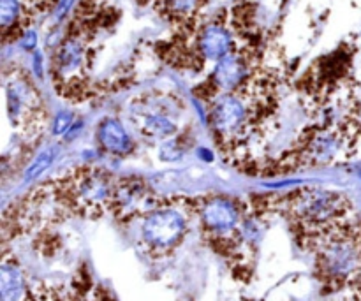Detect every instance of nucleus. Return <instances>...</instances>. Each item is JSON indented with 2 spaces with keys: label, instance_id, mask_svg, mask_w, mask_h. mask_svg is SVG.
<instances>
[{
  "label": "nucleus",
  "instance_id": "7",
  "mask_svg": "<svg viewBox=\"0 0 361 301\" xmlns=\"http://www.w3.org/2000/svg\"><path fill=\"white\" fill-rule=\"evenodd\" d=\"M7 116L18 136L37 141L48 127V108L30 73L20 66L4 70Z\"/></svg>",
  "mask_w": 361,
  "mask_h": 301
},
{
  "label": "nucleus",
  "instance_id": "3",
  "mask_svg": "<svg viewBox=\"0 0 361 301\" xmlns=\"http://www.w3.org/2000/svg\"><path fill=\"white\" fill-rule=\"evenodd\" d=\"M361 152V106L337 120L309 127L279 162L281 171L351 161Z\"/></svg>",
  "mask_w": 361,
  "mask_h": 301
},
{
  "label": "nucleus",
  "instance_id": "11",
  "mask_svg": "<svg viewBox=\"0 0 361 301\" xmlns=\"http://www.w3.org/2000/svg\"><path fill=\"white\" fill-rule=\"evenodd\" d=\"M166 197H159L148 183L141 178H120L116 180L115 194H113L111 214L120 221L141 217L150 214L164 203Z\"/></svg>",
  "mask_w": 361,
  "mask_h": 301
},
{
  "label": "nucleus",
  "instance_id": "5",
  "mask_svg": "<svg viewBox=\"0 0 361 301\" xmlns=\"http://www.w3.org/2000/svg\"><path fill=\"white\" fill-rule=\"evenodd\" d=\"M60 215L99 219L111 214L116 178L101 168H76L44 183Z\"/></svg>",
  "mask_w": 361,
  "mask_h": 301
},
{
  "label": "nucleus",
  "instance_id": "2",
  "mask_svg": "<svg viewBox=\"0 0 361 301\" xmlns=\"http://www.w3.org/2000/svg\"><path fill=\"white\" fill-rule=\"evenodd\" d=\"M249 42L245 21H240L238 11H224L212 20L180 28V35L169 48V62L200 70L204 66L214 67Z\"/></svg>",
  "mask_w": 361,
  "mask_h": 301
},
{
  "label": "nucleus",
  "instance_id": "9",
  "mask_svg": "<svg viewBox=\"0 0 361 301\" xmlns=\"http://www.w3.org/2000/svg\"><path fill=\"white\" fill-rule=\"evenodd\" d=\"M194 215L203 235L212 245L224 254H233L242 245V215L229 197L208 196L192 199Z\"/></svg>",
  "mask_w": 361,
  "mask_h": 301
},
{
  "label": "nucleus",
  "instance_id": "8",
  "mask_svg": "<svg viewBox=\"0 0 361 301\" xmlns=\"http://www.w3.org/2000/svg\"><path fill=\"white\" fill-rule=\"evenodd\" d=\"M194 215L192 199H164L141 219V242L154 256L169 254L183 242Z\"/></svg>",
  "mask_w": 361,
  "mask_h": 301
},
{
  "label": "nucleus",
  "instance_id": "10",
  "mask_svg": "<svg viewBox=\"0 0 361 301\" xmlns=\"http://www.w3.org/2000/svg\"><path fill=\"white\" fill-rule=\"evenodd\" d=\"M183 104L168 94H147L136 99L129 108V116L137 133L147 140H171L180 130Z\"/></svg>",
  "mask_w": 361,
  "mask_h": 301
},
{
  "label": "nucleus",
  "instance_id": "13",
  "mask_svg": "<svg viewBox=\"0 0 361 301\" xmlns=\"http://www.w3.org/2000/svg\"><path fill=\"white\" fill-rule=\"evenodd\" d=\"M97 143L108 154L127 157L133 152L134 141L129 130L118 118H104L97 127Z\"/></svg>",
  "mask_w": 361,
  "mask_h": 301
},
{
  "label": "nucleus",
  "instance_id": "12",
  "mask_svg": "<svg viewBox=\"0 0 361 301\" xmlns=\"http://www.w3.org/2000/svg\"><path fill=\"white\" fill-rule=\"evenodd\" d=\"M154 9L176 28H187L201 20L208 0H150Z\"/></svg>",
  "mask_w": 361,
  "mask_h": 301
},
{
  "label": "nucleus",
  "instance_id": "1",
  "mask_svg": "<svg viewBox=\"0 0 361 301\" xmlns=\"http://www.w3.org/2000/svg\"><path fill=\"white\" fill-rule=\"evenodd\" d=\"M277 113V80L267 69H256L236 90L210 104L208 118L222 154L245 161L268 136Z\"/></svg>",
  "mask_w": 361,
  "mask_h": 301
},
{
  "label": "nucleus",
  "instance_id": "18",
  "mask_svg": "<svg viewBox=\"0 0 361 301\" xmlns=\"http://www.w3.org/2000/svg\"><path fill=\"white\" fill-rule=\"evenodd\" d=\"M25 2L30 6V9L34 13H41V11H46L49 7V4L55 2V0H25Z\"/></svg>",
  "mask_w": 361,
  "mask_h": 301
},
{
  "label": "nucleus",
  "instance_id": "6",
  "mask_svg": "<svg viewBox=\"0 0 361 301\" xmlns=\"http://www.w3.org/2000/svg\"><path fill=\"white\" fill-rule=\"evenodd\" d=\"M316 254L321 281L331 288H351L361 277V224L348 221L309 247Z\"/></svg>",
  "mask_w": 361,
  "mask_h": 301
},
{
  "label": "nucleus",
  "instance_id": "15",
  "mask_svg": "<svg viewBox=\"0 0 361 301\" xmlns=\"http://www.w3.org/2000/svg\"><path fill=\"white\" fill-rule=\"evenodd\" d=\"M32 288L25 278L23 270L9 257H4L0 268V300L2 301H25Z\"/></svg>",
  "mask_w": 361,
  "mask_h": 301
},
{
  "label": "nucleus",
  "instance_id": "4",
  "mask_svg": "<svg viewBox=\"0 0 361 301\" xmlns=\"http://www.w3.org/2000/svg\"><path fill=\"white\" fill-rule=\"evenodd\" d=\"M274 207L288 219L307 247L353 217V203L349 197L338 190L323 187L296 189L279 196Z\"/></svg>",
  "mask_w": 361,
  "mask_h": 301
},
{
  "label": "nucleus",
  "instance_id": "17",
  "mask_svg": "<svg viewBox=\"0 0 361 301\" xmlns=\"http://www.w3.org/2000/svg\"><path fill=\"white\" fill-rule=\"evenodd\" d=\"M71 122H73V118H71L69 115H66V113H62V115L56 116L55 129H53V133H55V134H63L71 127Z\"/></svg>",
  "mask_w": 361,
  "mask_h": 301
},
{
  "label": "nucleus",
  "instance_id": "16",
  "mask_svg": "<svg viewBox=\"0 0 361 301\" xmlns=\"http://www.w3.org/2000/svg\"><path fill=\"white\" fill-rule=\"evenodd\" d=\"M56 152H59V148L51 147V148H48V150L42 152L41 155H37V159L32 162V166H28L27 173H25V182H32V180H35L37 176H41V173H44L46 169L51 166Z\"/></svg>",
  "mask_w": 361,
  "mask_h": 301
},
{
  "label": "nucleus",
  "instance_id": "14",
  "mask_svg": "<svg viewBox=\"0 0 361 301\" xmlns=\"http://www.w3.org/2000/svg\"><path fill=\"white\" fill-rule=\"evenodd\" d=\"M34 11L25 0H0V27L4 41L23 35Z\"/></svg>",
  "mask_w": 361,
  "mask_h": 301
},
{
  "label": "nucleus",
  "instance_id": "19",
  "mask_svg": "<svg viewBox=\"0 0 361 301\" xmlns=\"http://www.w3.org/2000/svg\"><path fill=\"white\" fill-rule=\"evenodd\" d=\"M348 301H361V277L351 285V295Z\"/></svg>",
  "mask_w": 361,
  "mask_h": 301
}]
</instances>
